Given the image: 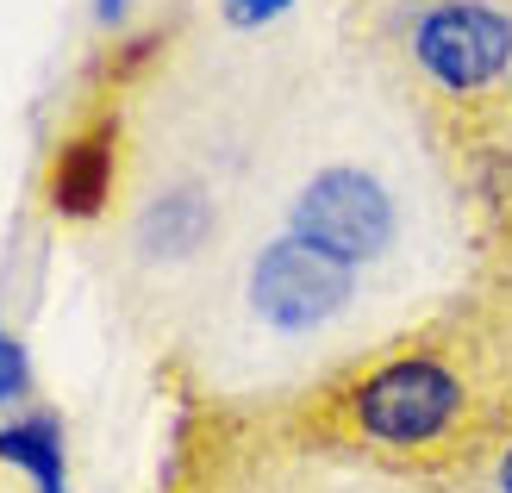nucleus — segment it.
Returning a JSON list of instances; mask_svg holds the SVG:
<instances>
[{"instance_id":"nucleus-3","label":"nucleus","mask_w":512,"mask_h":493,"mask_svg":"<svg viewBox=\"0 0 512 493\" xmlns=\"http://www.w3.org/2000/svg\"><path fill=\"white\" fill-rule=\"evenodd\" d=\"M225 306H232V337H225V356H319V375L331 369L325 344L338 331L356 325V306H363V275L344 269L338 256H325L313 244L288 238V231H263L244 256L232 281H225Z\"/></svg>"},{"instance_id":"nucleus-4","label":"nucleus","mask_w":512,"mask_h":493,"mask_svg":"<svg viewBox=\"0 0 512 493\" xmlns=\"http://www.w3.org/2000/svg\"><path fill=\"white\" fill-rule=\"evenodd\" d=\"M406 63L444 119L512 100V0H425L406 19Z\"/></svg>"},{"instance_id":"nucleus-11","label":"nucleus","mask_w":512,"mask_h":493,"mask_svg":"<svg viewBox=\"0 0 512 493\" xmlns=\"http://www.w3.org/2000/svg\"><path fill=\"white\" fill-rule=\"evenodd\" d=\"M225 7V19L238 25V32H256V25H269V19H281L294 7V0H219Z\"/></svg>"},{"instance_id":"nucleus-7","label":"nucleus","mask_w":512,"mask_h":493,"mask_svg":"<svg viewBox=\"0 0 512 493\" xmlns=\"http://www.w3.org/2000/svg\"><path fill=\"white\" fill-rule=\"evenodd\" d=\"M225 238V206L200 175H163L138 194L125 219V256L144 275H182L200 269Z\"/></svg>"},{"instance_id":"nucleus-8","label":"nucleus","mask_w":512,"mask_h":493,"mask_svg":"<svg viewBox=\"0 0 512 493\" xmlns=\"http://www.w3.org/2000/svg\"><path fill=\"white\" fill-rule=\"evenodd\" d=\"M0 475L25 493H69V425L57 406H19L0 419Z\"/></svg>"},{"instance_id":"nucleus-5","label":"nucleus","mask_w":512,"mask_h":493,"mask_svg":"<svg viewBox=\"0 0 512 493\" xmlns=\"http://www.w3.org/2000/svg\"><path fill=\"white\" fill-rule=\"evenodd\" d=\"M275 231H288V238L338 256L344 269L363 275L400 250L406 213L394 181L369 157H319L306 175H294V188H281Z\"/></svg>"},{"instance_id":"nucleus-2","label":"nucleus","mask_w":512,"mask_h":493,"mask_svg":"<svg viewBox=\"0 0 512 493\" xmlns=\"http://www.w3.org/2000/svg\"><path fill=\"white\" fill-rule=\"evenodd\" d=\"M157 493H444L300 431L275 400L188 394L163 444Z\"/></svg>"},{"instance_id":"nucleus-10","label":"nucleus","mask_w":512,"mask_h":493,"mask_svg":"<svg viewBox=\"0 0 512 493\" xmlns=\"http://www.w3.org/2000/svg\"><path fill=\"white\" fill-rule=\"evenodd\" d=\"M450 493H512V431H506L500 444L481 456V462H475V469L456 481Z\"/></svg>"},{"instance_id":"nucleus-1","label":"nucleus","mask_w":512,"mask_h":493,"mask_svg":"<svg viewBox=\"0 0 512 493\" xmlns=\"http://www.w3.org/2000/svg\"><path fill=\"white\" fill-rule=\"evenodd\" d=\"M275 400L300 431L456 487L512 431V294H469Z\"/></svg>"},{"instance_id":"nucleus-6","label":"nucleus","mask_w":512,"mask_h":493,"mask_svg":"<svg viewBox=\"0 0 512 493\" xmlns=\"http://www.w3.org/2000/svg\"><path fill=\"white\" fill-rule=\"evenodd\" d=\"M125 88L132 82H107L100 94L82 100L44 157V206L63 225H100L107 206L119 200V175H125Z\"/></svg>"},{"instance_id":"nucleus-9","label":"nucleus","mask_w":512,"mask_h":493,"mask_svg":"<svg viewBox=\"0 0 512 493\" xmlns=\"http://www.w3.org/2000/svg\"><path fill=\"white\" fill-rule=\"evenodd\" d=\"M38 394V369H32V350H25V337L0 325V419L19 406H32Z\"/></svg>"},{"instance_id":"nucleus-12","label":"nucleus","mask_w":512,"mask_h":493,"mask_svg":"<svg viewBox=\"0 0 512 493\" xmlns=\"http://www.w3.org/2000/svg\"><path fill=\"white\" fill-rule=\"evenodd\" d=\"M94 13H100V25H119L125 19V0H94Z\"/></svg>"}]
</instances>
